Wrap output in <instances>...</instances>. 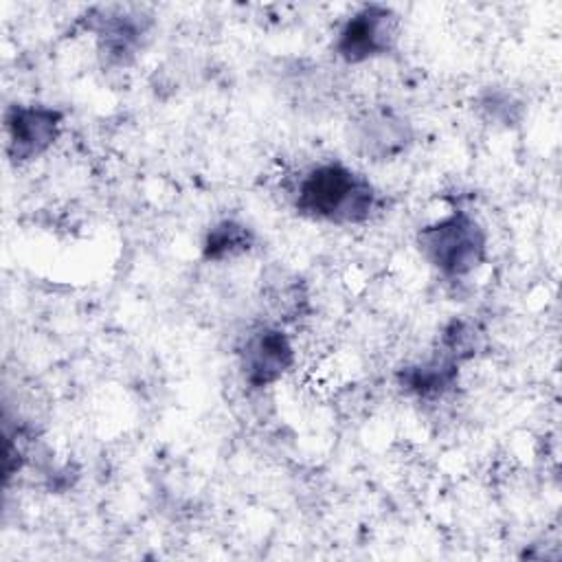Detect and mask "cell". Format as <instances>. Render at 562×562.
I'll use <instances>...</instances> for the list:
<instances>
[{
  "label": "cell",
  "instance_id": "1",
  "mask_svg": "<svg viewBox=\"0 0 562 562\" xmlns=\"http://www.w3.org/2000/svg\"><path fill=\"white\" fill-rule=\"evenodd\" d=\"M292 206L305 220L351 226L378 211L380 193L364 173L334 160L314 165L296 178Z\"/></svg>",
  "mask_w": 562,
  "mask_h": 562
},
{
  "label": "cell",
  "instance_id": "2",
  "mask_svg": "<svg viewBox=\"0 0 562 562\" xmlns=\"http://www.w3.org/2000/svg\"><path fill=\"white\" fill-rule=\"evenodd\" d=\"M415 244L424 261L448 279L468 277L487 259V233L468 211H452L422 226Z\"/></svg>",
  "mask_w": 562,
  "mask_h": 562
},
{
  "label": "cell",
  "instance_id": "3",
  "mask_svg": "<svg viewBox=\"0 0 562 562\" xmlns=\"http://www.w3.org/2000/svg\"><path fill=\"white\" fill-rule=\"evenodd\" d=\"M479 349V329L465 318H452L443 325L435 351L417 362L400 369V386L417 397L430 400L450 391L457 380L461 364L474 358Z\"/></svg>",
  "mask_w": 562,
  "mask_h": 562
},
{
  "label": "cell",
  "instance_id": "4",
  "mask_svg": "<svg viewBox=\"0 0 562 562\" xmlns=\"http://www.w3.org/2000/svg\"><path fill=\"white\" fill-rule=\"evenodd\" d=\"M400 37V15L386 4L358 7L338 29L334 53L345 64H364L389 55Z\"/></svg>",
  "mask_w": 562,
  "mask_h": 562
},
{
  "label": "cell",
  "instance_id": "5",
  "mask_svg": "<svg viewBox=\"0 0 562 562\" xmlns=\"http://www.w3.org/2000/svg\"><path fill=\"white\" fill-rule=\"evenodd\" d=\"M64 112L44 103H11L4 110L7 156L13 165L37 160L59 138Z\"/></svg>",
  "mask_w": 562,
  "mask_h": 562
},
{
  "label": "cell",
  "instance_id": "6",
  "mask_svg": "<svg viewBox=\"0 0 562 562\" xmlns=\"http://www.w3.org/2000/svg\"><path fill=\"white\" fill-rule=\"evenodd\" d=\"M237 353L241 378L250 389L272 386L292 369L296 358L288 334L274 325L252 327Z\"/></svg>",
  "mask_w": 562,
  "mask_h": 562
},
{
  "label": "cell",
  "instance_id": "7",
  "mask_svg": "<svg viewBox=\"0 0 562 562\" xmlns=\"http://www.w3.org/2000/svg\"><path fill=\"white\" fill-rule=\"evenodd\" d=\"M353 149L375 162L393 160L413 143V127L406 116L391 108H371L351 123Z\"/></svg>",
  "mask_w": 562,
  "mask_h": 562
},
{
  "label": "cell",
  "instance_id": "8",
  "mask_svg": "<svg viewBox=\"0 0 562 562\" xmlns=\"http://www.w3.org/2000/svg\"><path fill=\"white\" fill-rule=\"evenodd\" d=\"M147 29L149 18L125 9H105L94 15L92 22L99 53L105 55L110 64H127L143 46Z\"/></svg>",
  "mask_w": 562,
  "mask_h": 562
},
{
  "label": "cell",
  "instance_id": "9",
  "mask_svg": "<svg viewBox=\"0 0 562 562\" xmlns=\"http://www.w3.org/2000/svg\"><path fill=\"white\" fill-rule=\"evenodd\" d=\"M255 246V233L250 226L237 220L215 222L202 239V257L206 261H226L246 255Z\"/></svg>",
  "mask_w": 562,
  "mask_h": 562
}]
</instances>
